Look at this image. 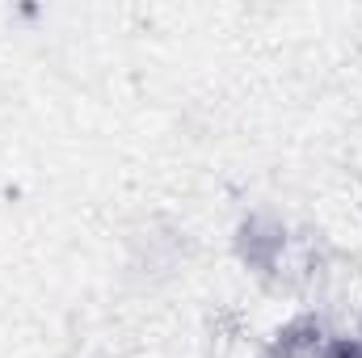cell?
<instances>
[{
	"label": "cell",
	"mask_w": 362,
	"mask_h": 358,
	"mask_svg": "<svg viewBox=\"0 0 362 358\" xmlns=\"http://www.w3.org/2000/svg\"><path fill=\"white\" fill-rule=\"evenodd\" d=\"M316 346H320V325L316 321H295V325H286L278 333L274 354L278 358H308Z\"/></svg>",
	"instance_id": "cell-1"
},
{
	"label": "cell",
	"mask_w": 362,
	"mask_h": 358,
	"mask_svg": "<svg viewBox=\"0 0 362 358\" xmlns=\"http://www.w3.org/2000/svg\"><path fill=\"white\" fill-rule=\"evenodd\" d=\"M329 358H362V346L358 342H337V346L329 350Z\"/></svg>",
	"instance_id": "cell-2"
}]
</instances>
